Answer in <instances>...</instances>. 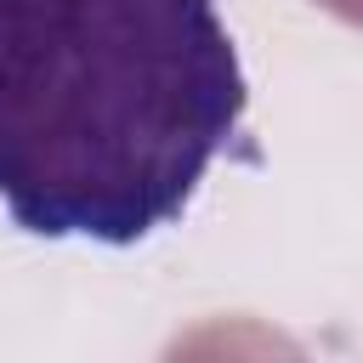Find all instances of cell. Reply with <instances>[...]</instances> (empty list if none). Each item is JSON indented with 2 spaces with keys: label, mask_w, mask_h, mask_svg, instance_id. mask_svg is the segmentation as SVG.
Returning <instances> with one entry per match:
<instances>
[{
  "label": "cell",
  "mask_w": 363,
  "mask_h": 363,
  "mask_svg": "<svg viewBox=\"0 0 363 363\" xmlns=\"http://www.w3.org/2000/svg\"><path fill=\"white\" fill-rule=\"evenodd\" d=\"M238 119L216 0H0V210L34 238H153Z\"/></svg>",
  "instance_id": "cell-1"
},
{
  "label": "cell",
  "mask_w": 363,
  "mask_h": 363,
  "mask_svg": "<svg viewBox=\"0 0 363 363\" xmlns=\"http://www.w3.org/2000/svg\"><path fill=\"white\" fill-rule=\"evenodd\" d=\"M312 6H323L329 17H340V23H352V28H363V0H312Z\"/></svg>",
  "instance_id": "cell-2"
}]
</instances>
